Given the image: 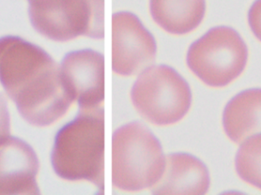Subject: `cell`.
Wrapping results in <instances>:
<instances>
[{
  "label": "cell",
  "mask_w": 261,
  "mask_h": 195,
  "mask_svg": "<svg viewBox=\"0 0 261 195\" xmlns=\"http://www.w3.org/2000/svg\"><path fill=\"white\" fill-rule=\"evenodd\" d=\"M10 136V118L4 98L0 94V143Z\"/></svg>",
  "instance_id": "15"
},
{
  "label": "cell",
  "mask_w": 261,
  "mask_h": 195,
  "mask_svg": "<svg viewBox=\"0 0 261 195\" xmlns=\"http://www.w3.org/2000/svg\"><path fill=\"white\" fill-rule=\"evenodd\" d=\"M248 57V47L239 34L220 26L212 29L190 46L187 61L204 83L223 87L242 74Z\"/></svg>",
  "instance_id": "6"
},
{
  "label": "cell",
  "mask_w": 261,
  "mask_h": 195,
  "mask_svg": "<svg viewBox=\"0 0 261 195\" xmlns=\"http://www.w3.org/2000/svg\"><path fill=\"white\" fill-rule=\"evenodd\" d=\"M210 185V173L203 162L178 153L166 156L164 173L151 190L155 195H202Z\"/></svg>",
  "instance_id": "10"
},
{
  "label": "cell",
  "mask_w": 261,
  "mask_h": 195,
  "mask_svg": "<svg viewBox=\"0 0 261 195\" xmlns=\"http://www.w3.org/2000/svg\"><path fill=\"white\" fill-rule=\"evenodd\" d=\"M63 78L80 110L103 106L105 59L95 50H77L66 55L61 66Z\"/></svg>",
  "instance_id": "8"
},
{
  "label": "cell",
  "mask_w": 261,
  "mask_h": 195,
  "mask_svg": "<svg viewBox=\"0 0 261 195\" xmlns=\"http://www.w3.org/2000/svg\"><path fill=\"white\" fill-rule=\"evenodd\" d=\"M155 22L173 35H185L195 30L205 13V0H150Z\"/></svg>",
  "instance_id": "12"
},
{
  "label": "cell",
  "mask_w": 261,
  "mask_h": 195,
  "mask_svg": "<svg viewBox=\"0 0 261 195\" xmlns=\"http://www.w3.org/2000/svg\"><path fill=\"white\" fill-rule=\"evenodd\" d=\"M55 173L71 182H91L105 190V114L103 106L80 110L57 134L51 155Z\"/></svg>",
  "instance_id": "2"
},
{
  "label": "cell",
  "mask_w": 261,
  "mask_h": 195,
  "mask_svg": "<svg viewBox=\"0 0 261 195\" xmlns=\"http://www.w3.org/2000/svg\"><path fill=\"white\" fill-rule=\"evenodd\" d=\"M34 29L52 41L80 36L100 39L104 34V0H27Z\"/></svg>",
  "instance_id": "5"
},
{
  "label": "cell",
  "mask_w": 261,
  "mask_h": 195,
  "mask_svg": "<svg viewBox=\"0 0 261 195\" xmlns=\"http://www.w3.org/2000/svg\"><path fill=\"white\" fill-rule=\"evenodd\" d=\"M39 161L24 141L8 137L0 143V194H38Z\"/></svg>",
  "instance_id": "9"
},
{
  "label": "cell",
  "mask_w": 261,
  "mask_h": 195,
  "mask_svg": "<svg viewBox=\"0 0 261 195\" xmlns=\"http://www.w3.org/2000/svg\"><path fill=\"white\" fill-rule=\"evenodd\" d=\"M0 82L22 118L37 127L56 122L75 101L61 67L41 47L18 37L0 38Z\"/></svg>",
  "instance_id": "1"
},
{
  "label": "cell",
  "mask_w": 261,
  "mask_h": 195,
  "mask_svg": "<svg viewBox=\"0 0 261 195\" xmlns=\"http://www.w3.org/2000/svg\"><path fill=\"white\" fill-rule=\"evenodd\" d=\"M153 35L139 18L128 12L113 15V70L120 76L141 73L151 67L156 58Z\"/></svg>",
  "instance_id": "7"
},
{
  "label": "cell",
  "mask_w": 261,
  "mask_h": 195,
  "mask_svg": "<svg viewBox=\"0 0 261 195\" xmlns=\"http://www.w3.org/2000/svg\"><path fill=\"white\" fill-rule=\"evenodd\" d=\"M112 180L115 188L140 191L152 188L161 179L166 156L156 136L143 124L132 122L113 136Z\"/></svg>",
  "instance_id": "3"
},
{
  "label": "cell",
  "mask_w": 261,
  "mask_h": 195,
  "mask_svg": "<svg viewBox=\"0 0 261 195\" xmlns=\"http://www.w3.org/2000/svg\"><path fill=\"white\" fill-rule=\"evenodd\" d=\"M248 22L256 38L261 41V0H256L250 8Z\"/></svg>",
  "instance_id": "14"
},
{
  "label": "cell",
  "mask_w": 261,
  "mask_h": 195,
  "mask_svg": "<svg viewBox=\"0 0 261 195\" xmlns=\"http://www.w3.org/2000/svg\"><path fill=\"white\" fill-rule=\"evenodd\" d=\"M137 112L149 122L167 126L180 121L190 110L192 93L187 81L171 67L153 66L140 73L132 87Z\"/></svg>",
  "instance_id": "4"
},
{
  "label": "cell",
  "mask_w": 261,
  "mask_h": 195,
  "mask_svg": "<svg viewBox=\"0 0 261 195\" xmlns=\"http://www.w3.org/2000/svg\"><path fill=\"white\" fill-rule=\"evenodd\" d=\"M236 167L241 179L261 190V133L244 141L236 156Z\"/></svg>",
  "instance_id": "13"
},
{
  "label": "cell",
  "mask_w": 261,
  "mask_h": 195,
  "mask_svg": "<svg viewBox=\"0 0 261 195\" xmlns=\"http://www.w3.org/2000/svg\"><path fill=\"white\" fill-rule=\"evenodd\" d=\"M223 125L236 144L261 133V90H246L233 98L224 110Z\"/></svg>",
  "instance_id": "11"
}]
</instances>
